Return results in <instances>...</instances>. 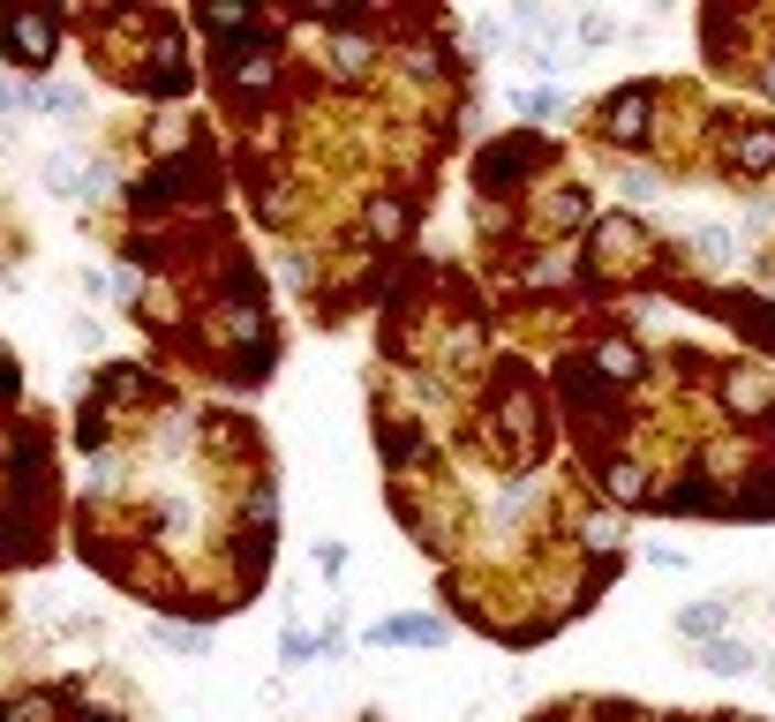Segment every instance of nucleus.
Wrapping results in <instances>:
<instances>
[{"label": "nucleus", "mask_w": 775, "mask_h": 722, "mask_svg": "<svg viewBox=\"0 0 775 722\" xmlns=\"http://www.w3.org/2000/svg\"><path fill=\"white\" fill-rule=\"evenodd\" d=\"M610 497L641 505V497H647V474H641V467H610Z\"/></svg>", "instance_id": "obj_4"}, {"label": "nucleus", "mask_w": 775, "mask_h": 722, "mask_svg": "<svg viewBox=\"0 0 775 722\" xmlns=\"http://www.w3.org/2000/svg\"><path fill=\"white\" fill-rule=\"evenodd\" d=\"M753 662H761V655H753L745 639H715V647H708V670H723V678H745Z\"/></svg>", "instance_id": "obj_3"}, {"label": "nucleus", "mask_w": 775, "mask_h": 722, "mask_svg": "<svg viewBox=\"0 0 775 722\" xmlns=\"http://www.w3.org/2000/svg\"><path fill=\"white\" fill-rule=\"evenodd\" d=\"M723 617H731L723 602H692V610H678V633H686V639H708V647H715V633H723Z\"/></svg>", "instance_id": "obj_2"}, {"label": "nucleus", "mask_w": 775, "mask_h": 722, "mask_svg": "<svg viewBox=\"0 0 775 722\" xmlns=\"http://www.w3.org/2000/svg\"><path fill=\"white\" fill-rule=\"evenodd\" d=\"M768 685H775V655H768Z\"/></svg>", "instance_id": "obj_7"}, {"label": "nucleus", "mask_w": 775, "mask_h": 722, "mask_svg": "<svg viewBox=\"0 0 775 722\" xmlns=\"http://www.w3.org/2000/svg\"><path fill=\"white\" fill-rule=\"evenodd\" d=\"M8 106H23V84H8V76H0V114H8Z\"/></svg>", "instance_id": "obj_6"}, {"label": "nucleus", "mask_w": 775, "mask_h": 722, "mask_svg": "<svg viewBox=\"0 0 775 722\" xmlns=\"http://www.w3.org/2000/svg\"><path fill=\"white\" fill-rule=\"evenodd\" d=\"M377 639L385 647H437L444 639V617H391V625H377Z\"/></svg>", "instance_id": "obj_1"}, {"label": "nucleus", "mask_w": 775, "mask_h": 722, "mask_svg": "<svg viewBox=\"0 0 775 722\" xmlns=\"http://www.w3.org/2000/svg\"><path fill=\"white\" fill-rule=\"evenodd\" d=\"M617 188H625V196H641V204H647V196H655V173H641V166H625V173H617Z\"/></svg>", "instance_id": "obj_5"}]
</instances>
